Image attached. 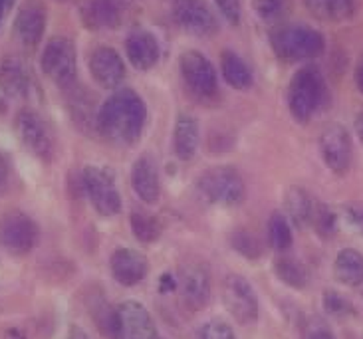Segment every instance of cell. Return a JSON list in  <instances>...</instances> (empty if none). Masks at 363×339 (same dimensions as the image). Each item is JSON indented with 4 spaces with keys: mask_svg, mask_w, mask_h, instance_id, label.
I'll return each instance as SVG.
<instances>
[{
    "mask_svg": "<svg viewBox=\"0 0 363 339\" xmlns=\"http://www.w3.org/2000/svg\"><path fill=\"white\" fill-rule=\"evenodd\" d=\"M145 121V104L133 89H118L99 107V133L116 145H135L143 133Z\"/></svg>",
    "mask_w": 363,
    "mask_h": 339,
    "instance_id": "6da1fadb",
    "label": "cell"
},
{
    "mask_svg": "<svg viewBox=\"0 0 363 339\" xmlns=\"http://www.w3.org/2000/svg\"><path fill=\"white\" fill-rule=\"evenodd\" d=\"M270 48L282 62H306L324 54L325 38L306 24H282L270 32Z\"/></svg>",
    "mask_w": 363,
    "mask_h": 339,
    "instance_id": "7a4b0ae2",
    "label": "cell"
},
{
    "mask_svg": "<svg viewBox=\"0 0 363 339\" xmlns=\"http://www.w3.org/2000/svg\"><path fill=\"white\" fill-rule=\"evenodd\" d=\"M328 86L315 66H304L296 72L288 86V107L298 123H308L324 106Z\"/></svg>",
    "mask_w": 363,
    "mask_h": 339,
    "instance_id": "3957f363",
    "label": "cell"
},
{
    "mask_svg": "<svg viewBox=\"0 0 363 339\" xmlns=\"http://www.w3.org/2000/svg\"><path fill=\"white\" fill-rule=\"evenodd\" d=\"M42 72L64 91L78 86V52L69 38L58 36L46 44L40 58Z\"/></svg>",
    "mask_w": 363,
    "mask_h": 339,
    "instance_id": "277c9868",
    "label": "cell"
},
{
    "mask_svg": "<svg viewBox=\"0 0 363 339\" xmlns=\"http://www.w3.org/2000/svg\"><path fill=\"white\" fill-rule=\"evenodd\" d=\"M196 189L208 203L236 206L245 201V183L233 167H213L199 177Z\"/></svg>",
    "mask_w": 363,
    "mask_h": 339,
    "instance_id": "5b68a950",
    "label": "cell"
},
{
    "mask_svg": "<svg viewBox=\"0 0 363 339\" xmlns=\"http://www.w3.org/2000/svg\"><path fill=\"white\" fill-rule=\"evenodd\" d=\"M16 135L22 141V145L28 149L34 157L42 161H50L54 155V135L50 131L46 119L40 116L36 109H20L16 121Z\"/></svg>",
    "mask_w": 363,
    "mask_h": 339,
    "instance_id": "8992f818",
    "label": "cell"
},
{
    "mask_svg": "<svg viewBox=\"0 0 363 339\" xmlns=\"http://www.w3.org/2000/svg\"><path fill=\"white\" fill-rule=\"evenodd\" d=\"M38 243V226L26 213L10 211L0 216V246L12 256L28 254Z\"/></svg>",
    "mask_w": 363,
    "mask_h": 339,
    "instance_id": "52a82bcc",
    "label": "cell"
},
{
    "mask_svg": "<svg viewBox=\"0 0 363 339\" xmlns=\"http://www.w3.org/2000/svg\"><path fill=\"white\" fill-rule=\"evenodd\" d=\"M181 76L189 91L203 99H213L218 94V78L211 60L196 50H186L179 62Z\"/></svg>",
    "mask_w": 363,
    "mask_h": 339,
    "instance_id": "ba28073f",
    "label": "cell"
},
{
    "mask_svg": "<svg viewBox=\"0 0 363 339\" xmlns=\"http://www.w3.org/2000/svg\"><path fill=\"white\" fill-rule=\"evenodd\" d=\"M82 179L96 213L101 216H116L121 211V194L118 191V184L106 169L86 167Z\"/></svg>",
    "mask_w": 363,
    "mask_h": 339,
    "instance_id": "9c48e42d",
    "label": "cell"
},
{
    "mask_svg": "<svg viewBox=\"0 0 363 339\" xmlns=\"http://www.w3.org/2000/svg\"><path fill=\"white\" fill-rule=\"evenodd\" d=\"M171 14L179 28L199 38L218 32V20L205 0H175Z\"/></svg>",
    "mask_w": 363,
    "mask_h": 339,
    "instance_id": "30bf717a",
    "label": "cell"
},
{
    "mask_svg": "<svg viewBox=\"0 0 363 339\" xmlns=\"http://www.w3.org/2000/svg\"><path fill=\"white\" fill-rule=\"evenodd\" d=\"M223 301L226 310L240 323H252L258 320V298L246 278L238 274L226 276L223 282Z\"/></svg>",
    "mask_w": 363,
    "mask_h": 339,
    "instance_id": "8fae6325",
    "label": "cell"
},
{
    "mask_svg": "<svg viewBox=\"0 0 363 339\" xmlns=\"http://www.w3.org/2000/svg\"><path fill=\"white\" fill-rule=\"evenodd\" d=\"M320 153L325 167L335 174H345L352 167V137L342 123H332L320 135Z\"/></svg>",
    "mask_w": 363,
    "mask_h": 339,
    "instance_id": "7c38bea8",
    "label": "cell"
},
{
    "mask_svg": "<svg viewBox=\"0 0 363 339\" xmlns=\"http://www.w3.org/2000/svg\"><path fill=\"white\" fill-rule=\"evenodd\" d=\"M179 286L191 310H203L211 298V272L203 262H189L181 268Z\"/></svg>",
    "mask_w": 363,
    "mask_h": 339,
    "instance_id": "4fadbf2b",
    "label": "cell"
},
{
    "mask_svg": "<svg viewBox=\"0 0 363 339\" xmlns=\"http://www.w3.org/2000/svg\"><path fill=\"white\" fill-rule=\"evenodd\" d=\"M14 38L26 48H36L46 32V9L40 0H28L22 4V9L14 20Z\"/></svg>",
    "mask_w": 363,
    "mask_h": 339,
    "instance_id": "5bb4252c",
    "label": "cell"
},
{
    "mask_svg": "<svg viewBox=\"0 0 363 339\" xmlns=\"http://www.w3.org/2000/svg\"><path fill=\"white\" fill-rule=\"evenodd\" d=\"M118 339H157V330L149 311L135 300L118 306Z\"/></svg>",
    "mask_w": 363,
    "mask_h": 339,
    "instance_id": "9a60e30c",
    "label": "cell"
},
{
    "mask_svg": "<svg viewBox=\"0 0 363 339\" xmlns=\"http://www.w3.org/2000/svg\"><path fill=\"white\" fill-rule=\"evenodd\" d=\"M89 74L101 87L116 89L125 79V64L116 50L99 46L89 56Z\"/></svg>",
    "mask_w": 363,
    "mask_h": 339,
    "instance_id": "2e32d148",
    "label": "cell"
},
{
    "mask_svg": "<svg viewBox=\"0 0 363 339\" xmlns=\"http://www.w3.org/2000/svg\"><path fill=\"white\" fill-rule=\"evenodd\" d=\"M109 268H111V276L116 278L118 284L131 288V286H138L139 282L147 276L149 262L138 250L118 248L109 258Z\"/></svg>",
    "mask_w": 363,
    "mask_h": 339,
    "instance_id": "e0dca14e",
    "label": "cell"
},
{
    "mask_svg": "<svg viewBox=\"0 0 363 339\" xmlns=\"http://www.w3.org/2000/svg\"><path fill=\"white\" fill-rule=\"evenodd\" d=\"M121 4L119 0H84L79 6L82 24L89 30L118 28L123 20Z\"/></svg>",
    "mask_w": 363,
    "mask_h": 339,
    "instance_id": "ac0fdd59",
    "label": "cell"
},
{
    "mask_svg": "<svg viewBox=\"0 0 363 339\" xmlns=\"http://www.w3.org/2000/svg\"><path fill=\"white\" fill-rule=\"evenodd\" d=\"M125 54L131 66L139 72H147L159 62L161 50L157 38L147 30H133L125 40Z\"/></svg>",
    "mask_w": 363,
    "mask_h": 339,
    "instance_id": "d6986e66",
    "label": "cell"
},
{
    "mask_svg": "<svg viewBox=\"0 0 363 339\" xmlns=\"http://www.w3.org/2000/svg\"><path fill=\"white\" fill-rule=\"evenodd\" d=\"M0 89L10 97L26 99L34 91V79L28 66L18 58H6L0 66Z\"/></svg>",
    "mask_w": 363,
    "mask_h": 339,
    "instance_id": "ffe728a7",
    "label": "cell"
},
{
    "mask_svg": "<svg viewBox=\"0 0 363 339\" xmlns=\"http://www.w3.org/2000/svg\"><path fill=\"white\" fill-rule=\"evenodd\" d=\"M133 191L145 204L157 203L161 184H159V169L151 155H141L131 171Z\"/></svg>",
    "mask_w": 363,
    "mask_h": 339,
    "instance_id": "44dd1931",
    "label": "cell"
},
{
    "mask_svg": "<svg viewBox=\"0 0 363 339\" xmlns=\"http://www.w3.org/2000/svg\"><path fill=\"white\" fill-rule=\"evenodd\" d=\"M201 141V131H199V121L189 113H181L175 119V129H173V151L181 161H191L195 157Z\"/></svg>",
    "mask_w": 363,
    "mask_h": 339,
    "instance_id": "7402d4cb",
    "label": "cell"
},
{
    "mask_svg": "<svg viewBox=\"0 0 363 339\" xmlns=\"http://www.w3.org/2000/svg\"><path fill=\"white\" fill-rule=\"evenodd\" d=\"M284 206L286 213H288V221H292L296 226L304 228V226H312L314 224L318 203L304 189L290 187L284 194Z\"/></svg>",
    "mask_w": 363,
    "mask_h": 339,
    "instance_id": "603a6c76",
    "label": "cell"
},
{
    "mask_svg": "<svg viewBox=\"0 0 363 339\" xmlns=\"http://www.w3.org/2000/svg\"><path fill=\"white\" fill-rule=\"evenodd\" d=\"M220 70H223V78L228 86L238 91L250 89L255 84L252 72L248 68L245 60L240 58L233 50H225L220 56Z\"/></svg>",
    "mask_w": 363,
    "mask_h": 339,
    "instance_id": "cb8c5ba5",
    "label": "cell"
},
{
    "mask_svg": "<svg viewBox=\"0 0 363 339\" xmlns=\"http://www.w3.org/2000/svg\"><path fill=\"white\" fill-rule=\"evenodd\" d=\"M334 274L340 284L357 288L363 284V254L354 248H344L335 256Z\"/></svg>",
    "mask_w": 363,
    "mask_h": 339,
    "instance_id": "d4e9b609",
    "label": "cell"
},
{
    "mask_svg": "<svg viewBox=\"0 0 363 339\" xmlns=\"http://www.w3.org/2000/svg\"><path fill=\"white\" fill-rule=\"evenodd\" d=\"M68 94V106H69V113L74 117V121L78 123L82 129L86 127H98V113L99 109H96L94 106V99L89 96L86 89L82 87L74 86L66 89Z\"/></svg>",
    "mask_w": 363,
    "mask_h": 339,
    "instance_id": "484cf974",
    "label": "cell"
},
{
    "mask_svg": "<svg viewBox=\"0 0 363 339\" xmlns=\"http://www.w3.org/2000/svg\"><path fill=\"white\" fill-rule=\"evenodd\" d=\"M304 4L322 22H344L355 12V0H304Z\"/></svg>",
    "mask_w": 363,
    "mask_h": 339,
    "instance_id": "4316f807",
    "label": "cell"
},
{
    "mask_svg": "<svg viewBox=\"0 0 363 339\" xmlns=\"http://www.w3.org/2000/svg\"><path fill=\"white\" fill-rule=\"evenodd\" d=\"M274 272L286 286L294 288V290H304L310 282V272L300 260H296L292 256H280L274 262Z\"/></svg>",
    "mask_w": 363,
    "mask_h": 339,
    "instance_id": "83f0119b",
    "label": "cell"
},
{
    "mask_svg": "<svg viewBox=\"0 0 363 339\" xmlns=\"http://www.w3.org/2000/svg\"><path fill=\"white\" fill-rule=\"evenodd\" d=\"M268 240L270 246L278 252H286L292 246V226L288 216L282 213H274L268 221Z\"/></svg>",
    "mask_w": 363,
    "mask_h": 339,
    "instance_id": "f1b7e54d",
    "label": "cell"
},
{
    "mask_svg": "<svg viewBox=\"0 0 363 339\" xmlns=\"http://www.w3.org/2000/svg\"><path fill=\"white\" fill-rule=\"evenodd\" d=\"M129 224H131V230H133L139 243L151 244L161 236V224L153 214L135 211L129 216Z\"/></svg>",
    "mask_w": 363,
    "mask_h": 339,
    "instance_id": "f546056e",
    "label": "cell"
},
{
    "mask_svg": "<svg viewBox=\"0 0 363 339\" xmlns=\"http://www.w3.org/2000/svg\"><path fill=\"white\" fill-rule=\"evenodd\" d=\"M252 6L256 14L264 22H278L288 14L290 0H255Z\"/></svg>",
    "mask_w": 363,
    "mask_h": 339,
    "instance_id": "4dcf8cb0",
    "label": "cell"
},
{
    "mask_svg": "<svg viewBox=\"0 0 363 339\" xmlns=\"http://www.w3.org/2000/svg\"><path fill=\"white\" fill-rule=\"evenodd\" d=\"M233 246H235L236 252L250 258V260H256L262 256V246L258 243V238L248 230H236L233 234Z\"/></svg>",
    "mask_w": 363,
    "mask_h": 339,
    "instance_id": "1f68e13d",
    "label": "cell"
},
{
    "mask_svg": "<svg viewBox=\"0 0 363 339\" xmlns=\"http://www.w3.org/2000/svg\"><path fill=\"white\" fill-rule=\"evenodd\" d=\"M324 308L330 316H335V318H342V316H347L354 311V306L350 301L345 300L342 294L337 291H325L324 296Z\"/></svg>",
    "mask_w": 363,
    "mask_h": 339,
    "instance_id": "d6a6232c",
    "label": "cell"
},
{
    "mask_svg": "<svg viewBox=\"0 0 363 339\" xmlns=\"http://www.w3.org/2000/svg\"><path fill=\"white\" fill-rule=\"evenodd\" d=\"M312 226H315V230H318L320 236L330 238L335 230V214L325 204H318V211H315L314 224Z\"/></svg>",
    "mask_w": 363,
    "mask_h": 339,
    "instance_id": "836d02e7",
    "label": "cell"
},
{
    "mask_svg": "<svg viewBox=\"0 0 363 339\" xmlns=\"http://www.w3.org/2000/svg\"><path fill=\"white\" fill-rule=\"evenodd\" d=\"M201 339H236L233 328L225 321H208L201 330Z\"/></svg>",
    "mask_w": 363,
    "mask_h": 339,
    "instance_id": "e575fe53",
    "label": "cell"
},
{
    "mask_svg": "<svg viewBox=\"0 0 363 339\" xmlns=\"http://www.w3.org/2000/svg\"><path fill=\"white\" fill-rule=\"evenodd\" d=\"M216 9L223 14V18L236 26L240 22V14H242V6H240V0H215Z\"/></svg>",
    "mask_w": 363,
    "mask_h": 339,
    "instance_id": "d590c367",
    "label": "cell"
},
{
    "mask_svg": "<svg viewBox=\"0 0 363 339\" xmlns=\"http://www.w3.org/2000/svg\"><path fill=\"white\" fill-rule=\"evenodd\" d=\"M302 339H335L332 330L328 328V323L322 321L320 318H312V320L306 323L304 335Z\"/></svg>",
    "mask_w": 363,
    "mask_h": 339,
    "instance_id": "8d00e7d4",
    "label": "cell"
},
{
    "mask_svg": "<svg viewBox=\"0 0 363 339\" xmlns=\"http://www.w3.org/2000/svg\"><path fill=\"white\" fill-rule=\"evenodd\" d=\"M344 216L345 223L350 224L352 228H355L357 233L363 234V206H347Z\"/></svg>",
    "mask_w": 363,
    "mask_h": 339,
    "instance_id": "74e56055",
    "label": "cell"
},
{
    "mask_svg": "<svg viewBox=\"0 0 363 339\" xmlns=\"http://www.w3.org/2000/svg\"><path fill=\"white\" fill-rule=\"evenodd\" d=\"M175 288H177V282L173 280V276H171V274L161 276V291H173Z\"/></svg>",
    "mask_w": 363,
    "mask_h": 339,
    "instance_id": "f35d334b",
    "label": "cell"
},
{
    "mask_svg": "<svg viewBox=\"0 0 363 339\" xmlns=\"http://www.w3.org/2000/svg\"><path fill=\"white\" fill-rule=\"evenodd\" d=\"M14 4H16V0H0V24H2L4 16H6L10 10H12Z\"/></svg>",
    "mask_w": 363,
    "mask_h": 339,
    "instance_id": "ab89813d",
    "label": "cell"
},
{
    "mask_svg": "<svg viewBox=\"0 0 363 339\" xmlns=\"http://www.w3.org/2000/svg\"><path fill=\"white\" fill-rule=\"evenodd\" d=\"M355 84H357V89L363 94V56L357 62V68H355Z\"/></svg>",
    "mask_w": 363,
    "mask_h": 339,
    "instance_id": "60d3db41",
    "label": "cell"
},
{
    "mask_svg": "<svg viewBox=\"0 0 363 339\" xmlns=\"http://www.w3.org/2000/svg\"><path fill=\"white\" fill-rule=\"evenodd\" d=\"M355 133H357L359 141L363 143V109H359L357 116H355Z\"/></svg>",
    "mask_w": 363,
    "mask_h": 339,
    "instance_id": "b9f144b4",
    "label": "cell"
},
{
    "mask_svg": "<svg viewBox=\"0 0 363 339\" xmlns=\"http://www.w3.org/2000/svg\"><path fill=\"white\" fill-rule=\"evenodd\" d=\"M66 339H89V338H88V333L82 330V328H78V326H74V328L69 330L68 338H66Z\"/></svg>",
    "mask_w": 363,
    "mask_h": 339,
    "instance_id": "7bdbcfd3",
    "label": "cell"
},
{
    "mask_svg": "<svg viewBox=\"0 0 363 339\" xmlns=\"http://www.w3.org/2000/svg\"><path fill=\"white\" fill-rule=\"evenodd\" d=\"M9 179V167H6V159L0 155V187L6 183Z\"/></svg>",
    "mask_w": 363,
    "mask_h": 339,
    "instance_id": "ee69618b",
    "label": "cell"
},
{
    "mask_svg": "<svg viewBox=\"0 0 363 339\" xmlns=\"http://www.w3.org/2000/svg\"><path fill=\"white\" fill-rule=\"evenodd\" d=\"M6 339H26L24 338V333L18 330H10L9 333H6Z\"/></svg>",
    "mask_w": 363,
    "mask_h": 339,
    "instance_id": "f6af8a7d",
    "label": "cell"
},
{
    "mask_svg": "<svg viewBox=\"0 0 363 339\" xmlns=\"http://www.w3.org/2000/svg\"><path fill=\"white\" fill-rule=\"evenodd\" d=\"M119 2H125V0H119Z\"/></svg>",
    "mask_w": 363,
    "mask_h": 339,
    "instance_id": "bcb514c9",
    "label": "cell"
}]
</instances>
